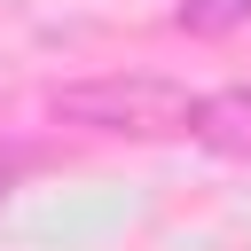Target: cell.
<instances>
[{
	"instance_id": "obj_1",
	"label": "cell",
	"mask_w": 251,
	"mask_h": 251,
	"mask_svg": "<svg viewBox=\"0 0 251 251\" xmlns=\"http://www.w3.org/2000/svg\"><path fill=\"white\" fill-rule=\"evenodd\" d=\"M196 102L188 86L173 78H86V86H55V118L63 126H94V133H133V141H157V133H188L196 126Z\"/></svg>"
},
{
	"instance_id": "obj_2",
	"label": "cell",
	"mask_w": 251,
	"mask_h": 251,
	"mask_svg": "<svg viewBox=\"0 0 251 251\" xmlns=\"http://www.w3.org/2000/svg\"><path fill=\"white\" fill-rule=\"evenodd\" d=\"M188 133H196L204 149H220V157H251V86H220V94H204Z\"/></svg>"
},
{
	"instance_id": "obj_3",
	"label": "cell",
	"mask_w": 251,
	"mask_h": 251,
	"mask_svg": "<svg viewBox=\"0 0 251 251\" xmlns=\"http://www.w3.org/2000/svg\"><path fill=\"white\" fill-rule=\"evenodd\" d=\"M243 16H251V0H180V8H173V24L196 31V39H220V31H235Z\"/></svg>"
}]
</instances>
